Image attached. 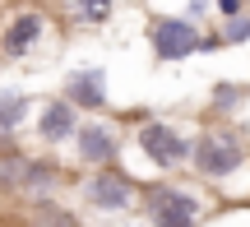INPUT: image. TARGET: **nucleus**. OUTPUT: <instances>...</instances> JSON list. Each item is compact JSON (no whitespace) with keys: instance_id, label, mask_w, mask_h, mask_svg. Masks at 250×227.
<instances>
[{"instance_id":"9","label":"nucleus","mask_w":250,"mask_h":227,"mask_svg":"<svg viewBox=\"0 0 250 227\" xmlns=\"http://www.w3.org/2000/svg\"><path fill=\"white\" fill-rule=\"evenodd\" d=\"M61 93L83 116H102V111L111 107V88H107V70H102V65H74L61 79Z\"/></svg>"},{"instance_id":"1","label":"nucleus","mask_w":250,"mask_h":227,"mask_svg":"<svg viewBox=\"0 0 250 227\" xmlns=\"http://www.w3.org/2000/svg\"><path fill=\"white\" fill-rule=\"evenodd\" d=\"M190 176L208 190H227L250 176V139L236 125H218V121H204L195 130V158H190Z\"/></svg>"},{"instance_id":"16","label":"nucleus","mask_w":250,"mask_h":227,"mask_svg":"<svg viewBox=\"0 0 250 227\" xmlns=\"http://www.w3.org/2000/svg\"><path fill=\"white\" fill-rule=\"evenodd\" d=\"M223 28H204V46H199V56H218V51H223Z\"/></svg>"},{"instance_id":"11","label":"nucleus","mask_w":250,"mask_h":227,"mask_svg":"<svg viewBox=\"0 0 250 227\" xmlns=\"http://www.w3.org/2000/svg\"><path fill=\"white\" fill-rule=\"evenodd\" d=\"M37 102L42 98H33V93H23V88H9V83L0 88V148H9L23 135V125H33Z\"/></svg>"},{"instance_id":"6","label":"nucleus","mask_w":250,"mask_h":227,"mask_svg":"<svg viewBox=\"0 0 250 227\" xmlns=\"http://www.w3.org/2000/svg\"><path fill=\"white\" fill-rule=\"evenodd\" d=\"M125 125L116 116H83L79 135H74V167L79 172H98V167H116L125 158Z\"/></svg>"},{"instance_id":"3","label":"nucleus","mask_w":250,"mask_h":227,"mask_svg":"<svg viewBox=\"0 0 250 227\" xmlns=\"http://www.w3.org/2000/svg\"><path fill=\"white\" fill-rule=\"evenodd\" d=\"M130 144L148 163V172H158V176L190 172V158H195V135L181 130L176 121H162V116H148L144 125H134Z\"/></svg>"},{"instance_id":"5","label":"nucleus","mask_w":250,"mask_h":227,"mask_svg":"<svg viewBox=\"0 0 250 227\" xmlns=\"http://www.w3.org/2000/svg\"><path fill=\"white\" fill-rule=\"evenodd\" d=\"M74 195H79L83 209L107 213V218H121V213H134L144 204V181L125 167H98V172H83L74 181Z\"/></svg>"},{"instance_id":"17","label":"nucleus","mask_w":250,"mask_h":227,"mask_svg":"<svg viewBox=\"0 0 250 227\" xmlns=\"http://www.w3.org/2000/svg\"><path fill=\"white\" fill-rule=\"evenodd\" d=\"M208 14H213V0H186V19H195V23H204Z\"/></svg>"},{"instance_id":"19","label":"nucleus","mask_w":250,"mask_h":227,"mask_svg":"<svg viewBox=\"0 0 250 227\" xmlns=\"http://www.w3.org/2000/svg\"><path fill=\"white\" fill-rule=\"evenodd\" d=\"M111 227H153L148 218H125V223H111Z\"/></svg>"},{"instance_id":"4","label":"nucleus","mask_w":250,"mask_h":227,"mask_svg":"<svg viewBox=\"0 0 250 227\" xmlns=\"http://www.w3.org/2000/svg\"><path fill=\"white\" fill-rule=\"evenodd\" d=\"M61 14L56 9H37V5H14L0 14V61L5 65H23L33 56L46 51Z\"/></svg>"},{"instance_id":"13","label":"nucleus","mask_w":250,"mask_h":227,"mask_svg":"<svg viewBox=\"0 0 250 227\" xmlns=\"http://www.w3.org/2000/svg\"><path fill=\"white\" fill-rule=\"evenodd\" d=\"M23 227H83V218L61 200H37L23 204Z\"/></svg>"},{"instance_id":"18","label":"nucleus","mask_w":250,"mask_h":227,"mask_svg":"<svg viewBox=\"0 0 250 227\" xmlns=\"http://www.w3.org/2000/svg\"><path fill=\"white\" fill-rule=\"evenodd\" d=\"M19 5H37V9H56L61 0H19Z\"/></svg>"},{"instance_id":"8","label":"nucleus","mask_w":250,"mask_h":227,"mask_svg":"<svg viewBox=\"0 0 250 227\" xmlns=\"http://www.w3.org/2000/svg\"><path fill=\"white\" fill-rule=\"evenodd\" d=\"M83 125V111L74 107L65 93H46L42 102H37V116H33V144L37 148H65L74 144V135H79Z\"/></svg>"},{"instance_id":"14","label":"nucleus","mask_w":250,"mask_h":227,"mask_svg":"<svg viewBox=\"0 0 250 227\" xmlns=\"http://www.w3.org/2000/svg\"><path fill=\"white\" fill-rule=\"evenodd\" d=\"M218 28H223V42L227 46H250V9L236 14V19H227V23H218Z\"/></svg>"},{"instance_id":"15","label":"nucleus","mask_w":250,"mask_h":227,"mask_svg":"<svg viewBox=\"0 0 250 227\" xmlns=\"http://www.w3.org/2000/svg\"><path fill=\"white\" fill-rule=\"evenodd\" d=\"M246 9H250V0H213V19H218V23H227V19L246 14Z\"/></svg>"},{"instance_id":"10","label":"nucleus","mask_w":250,"mask_h":227,"mask_svg":"<svg viewBox=\"0 0 250 227\" xmlns=\"http://www.w3.org/2000/svg\"><path fill=\"white\" fill-rule=\"evenodd\" d=\"M250 107V79H213L208 83V102H204V121L218 125H236V116Z\"/></svg>"},{"instance_id":"12","label":"nucleus","mask_w":250,"mask_h":227,"mask_svg":"<svg viewBox=\"0 0 250 227\" xmlns=\"http://www.w3.org/2000/svg\"><path fill=\"white\" fill-rule=\"evenodd\" d=\"M116 5L121 0H61L56 14H61L65 33H93V28H102V23L116 19Z\"/></svg>"},{"instance_id":"7","label":"nucleus","mask_w":250,"mask_h":227,"mask_svg":"<svg viewBox=\"0 0 250 227\" xmlns=\"http://www.w3.org/2000/svg\"><path fill=\"white\" fill-rule=\"evenodd\" d=\"M199 46H204V23H195L186 14H158L148 23V51L158 65H181L190 56H199Z\"/></svg>"},{"instance_id":"2","label":"nucleus","mask_w":250,"mask_h":227,"mask_svg":"<svg viewBox=\"0 0 250 227\" xmlns=\"http://www.w3.org/2000/svg\"><path fill=\"white\" fill-rule=\"evenodd\" d=\"M139 213H144L153 227H204L208 213H213V200H208V186L158 176V181L144 186Z\"/></svg>"}]
</instances>
